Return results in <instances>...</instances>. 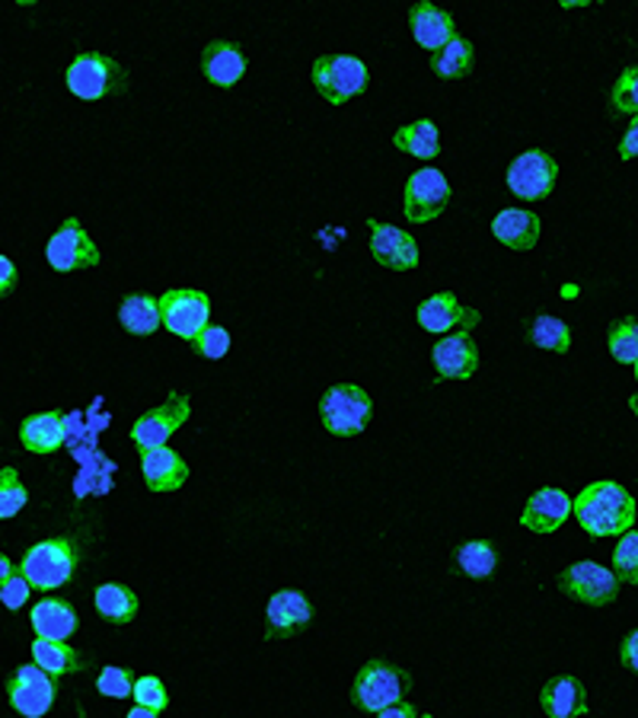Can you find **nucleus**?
I'll list each match as a JSON object with an SVG mask.
<instances>
[{
    "mask_svg": "<svg viewBox=\"0 0 638 718\" xmlns=\"http://www.w3.org/2000/svg\"><path fill=\"white\" fill-rule=\"evenodd\" d=\"M629 409H632V412H636V416H638V393L632 399H629Z\"/></svg>",
    "mask_w": 638,
    "mask_h": 718,
    "instance_id": "obj_47",
    "label": "nucleus"
},
{
    "mask_svg": "<svg viewBox=\"0 0 638 718\" xmlns=\"http://www.w3.org/2000/svg\"><path fill=\"white\" fill-rule=\"evenodd\" d=\"M23 575L29 578L32 588L39 591H58L71 581V575L77 569V549L74 540L68 537H51L36 544L23 559Z\"/></svg>",
    "mask_w": 638,
    "mask_h": 718,
    "instance_id": "obj_5",
    "label": "nucleus"
},
{
    "mask_svg": "<svg viewBox=\"0 0 638 718\" xmlns=\"http://www.w3.org/2000/svg\"><path fill=\"white\" fill-rule=\"evenodd\" d=\"M49 266L54 272H80V269H97L99 266V249L90 240V233L80 227L77 218H68L54 230V237L46 247Z\"/></svg>",
    "mask_w": 638,
    "mask_h": 718,
    "instance_id": "obj_12",
    "label": "nucleus"
},
{
    "mask_svg": "<svg viewBox=\"0 0 638 718\" xmlns=\"http://www.w3.org/2000/svg\"><path fill=\"white\" fill-rule=\"evenodd\" d=\"M13 562H10V559H7V556H3V552H0V585H3V581H7V578H10V575H13Z\"/></svg>",
    "mask_w": 638,
    "mask_h": 718,
    "instance_id": "obj_45",
    "label": "nucleus"
},
{
    "mask_svg": "<svg viewBox=\"0 0 638 718\" xmlns=\"http://www.w3.org/2000/svg\"><path fill=\"white\" fill-rule=\"evenodd\" d=\"M614 566L619 581L638 585V530H629V533L619 537V544L614 549Z\"/></svg>",
    "mask_w": 638,
    "mask_h": 718,
    "instance_id": "obj_35",
    "label": "nucleus"
},
{
    "mask_svg": "<svg viewBox=\"0 0 638 718\" xmlns=\"http://www.w3.org/2000/svg\"><path fill=\"white\" fill-rule=\"evenodd\" d=\"M64 80L77 100H106V97H122L128 90V71L116 58H106L99 51L77 54Z\"/></svg>",
    "mask_w": 638,
    "mask_h": 718,
    "instance_id": "obj_3",
    "label": "nucleus"
},
{
    "mask_svg": "<svg viewBox=\"0 0 638 718\" xmlns=\"http://www.w3.org/2000/svg\"><path fill=\"white\" fill-rule=\"evenodd\" d=\"M472 68H476V49L463 36H457L450 46L431 54V71L443 80H460V77L472 74Z\"/></svg>",
    "mask_w": 638,
    "mask_h": 718,
    "instance_id": "obj_30",
    "label": "nucleus"
},
{
    "mask_svg": "<svg viewBox=\"0 0 638 718\" xmlns=\"http://www.w3.org/2000/svg\"><path fill=\"white\" fill-rule=\"evenodd\" d=\"M17 281H20V272H17V266H13V259L0 256V298L10 295V291L17 288Z\"/></svg>",
    "mask_w": 638,
    "mask_h": 718,
    "instance_id": "obj_41",
    "label": "nucleus"
},
{
    "mask_svg": "<svg viewBox=\"0 0 638 718\" xmlns=\"http://www.w3.org/2000/svg\"><path fill=\"white\" fill-rule=\"evenodd\" d=\"M568 515H571V498L562 489H540L524 505L520 523L534 533H552L568 520Z\"/></svg>",
    "mask_w": 638,
    "mask_h": 718,
    "instance_id": "obj_21",
    "label": "nucleus"
},
{
    "mask_svg": "<svg viewBox=\"0 0 638 718\" xmlns=\"http://www.w3.org/2000/svg\"><path fill=\"white\" fill-rule=\"evenodd\" d=\"M29 591H32L29 578L23 575V569H17L0 585V604H3L7 610H20L26 600H29Z\"/></svg>",
    "mask_w": 638,
    "mask_h": 718,
    "instance_id": "obj_40",
    "label": "nucleus"
},
{
    "mask_svg": "<svg viewBox=\"0 0 638 718\" xmlns=\"http://www.w3.org/2000/svg\"><path fill=\"white\" fill-rule=\"evenodd\" d=\"M119 322H122L131 336H141V339L153 336L163 326V320H160V303H157V298H150V295H131L119 307Z\"/></svg>",
    "mask_w": 638,
    "mask_h": 718,
    "instance_id": "obj_28",
    "label": "nucleus"
},
{
    "mask_svg": "<svg viewBox=\"0 0 638 718\" xmlns=\"http://www.w3.org/2000/svg\"><path fill=\"white\" fill-rule=\"evenodd\" d=\"M32 629L39 639H49V642H64L71 639L77 629V610L61 600V597H42L36 607H32Z\"/></svg>",
    "mask_w": 638,
    "mask_h": 718,
    "instance_id": "obj_23",
    "label": "nucleus"
},
{
    "mask_svg": "<svg viewBox=\"0 0 638 718\" xmlns=\"http://www.w3.org/2000/svg\"><path fill=\"white\" fill-rule=\"evenodd\" d=\"M619 157L622 160H636L638 157V116L629 124V131H626V138L619 141Z\"/></svg>",
    "mask_w": 638,
    "mask_h": 718,
    "instance_id": "obj_42",
    "label": "nucleus"
},
{
    "mask_svg": "<svg viewBox=\"0 0 638 718\" xmlns=\"http://www.w3.org/2000/svg\"><path fill=\"white\" fill-rule=\"evenodd\" d=\"M7 699L23 718H42L54 702V680L39 665H20L7 680Z\"/></svg>",
    "mask_w": 638,
    "mask_h": 718,
    "instance_id": "obj_13",
    "label": "nucleus"
},
{
    "mask_svg": "<svg viewBox=\"0 0 638 718\" xmlns=\"http://www.w3.org/2000/svg\"><path fill=\"white\" fill-rule=\"evenodd\" d=\"M636 380H638V361H636Z\"/></svg>",
    "mask_w": 638,
    "mask_h": 718,
    "instance_id": "obj_48",
    "label": "nucleus"
},
{
    "mask_svg": "<svg viewBox=\"0 0 638 718\" xmlns=\"http://www.w3.org/2000/svg\"><path fill=\"white\" fill-rule=\"evenodd\" d=\"M409 26H412V39L428 51H441L443 46H450L457 39L453 17L441 7L428 3V0H421L409 10Z\"/></svg>",
    "mask_w": 638,
    "mask_h": 718,
    "instance_id": "obj_19",
    "label": "nucleus"
},
{
    "mask_svg": "<svg viewBox=\"0 0 638 718\" xmlns=\"http://www.w3.org/2000/svg\"><path fill=\"white\" fill-rule=\"evenodd\" d=\"M377 718H418L416 706L412 702H396V706H390V709H383V712H377Z\"/></svg>",
    "mask_w": 638,
    "mask_h": 718,
    "instance_id": "obj_44",
    "label": "nucleus"
},
{
    "mask_svg": "<svg viewBox=\"0 0 638 718\" xmlns=\"http://www.w3.org/2000/svg\"><path fill=\"white\" fill-rule=\"evenodd\" d=\"M310 617H313L310 600L295 588H281L269 597V607H266V639L271 642L295 639L297 632L307 629Z\"/></svg>",
    "mask_w": 638,
    "mask_h": 718,
    "instance_id": "obj_16",
    "label": "nucleus"
},
{
    "mask_svg": "<svg viewBox=\"0 0 638 718\" xmlns=\"http://www.w3.org/2000/svg\"><path fill=\"white\" fill-rule=\"evenodd\" d=\"M141 476L150 492H176L189 479V463L170 447H157L141 457Z\"/></svg>",
    "mask_w": 638,
    "mask_h": 718,
    "instance_id": "obj_20",
    "label": "nucleus"
},
{
    "mask_svg": "<svg viewBox=\"0 0 638 718\" xmlns=\"http://www.w3.org/2000/svg\"><path fill=\"white\" fill-rule=\"evenodd\" d=\"M26 501H29V492H26L20 472L13 467H3L0 470V520L17 518L26 508Z\"/></svg>",
    "mask_w": 638,
    "mask_h": 718,
    "instance_id": "obj_34",
    "label": "nucleus"
},
{
    "mask_svg": "<svg viewBox=\"0 0 638 718\" xmlns=\"http://www.w3.org/2000/svg\"><path fill=\"white\" fill-rule=\"evenodd\" d=\"M491 233L498 243H505L508 249L527 252L537 247L540 240V218L527 208H508L491 221Z\"/></svg>",
    "mask_w": 638,
    "mask_h": 718,
    "instance_id": "obj_24",
    "label": "nucleus"
},
{
    "mask_svg": "<svg viewBox=\"0 0 638 718\" xmlns=\"http://www.w3.org/2000/svg\"><path fill=\"white\" fill-rule=\"evenodd\" d=\"M396 150L418 157V160H435L441 153V131L431 119H418L412 124H402L393 134Z\"/></svg>",
    "mask_w": 638,
    "mask_h": 718,
    "instance_id": "obj_26",
    "label": "nucleus"
},
{
    "mask_svg": "<svg viewBox=\"0 0 638 718\" xmlns=\"http://www.w3.org/2000/svg\"><path fill=\"white\" fill-rule=\"evenodd\" d=\"M20 441L29 453H54L64 445V412H42L29 416L20 425Z\"/></svg>",
    "mask_w": 638,
    "mask_h": 718,
    "instance_id": "obj_25",
    "label": "nucleus"
},
{
    "mask_svg": "<svg viewBox=\"0 0 638 718\" xmlns=\"http://www.w3.org/2000/svg\"><path fill=\"white\" fill-rule=\"evenodd\" d=\"M246 68H249L246 51L230 39H215L201 51V74L221 90H230L237 80H243Z\"/></svg>",
    "mask_w": 638,
    "mask_h": 718,
    "instance_id": "obj_18",
    "label": "nucleus"
},
{
    "mask_svg": "<svg viewBox=\"0 0 638 718\" xmlns=\"http://www.w3.org/2000/svg\"><path fill=\"white\" fill-rule=\"evenodd\" d=\"M412 690V677L409 670L396 668L393 661H383V658H373L365 668L358 670L355 684H351V702L361 709V712H383L396 702H402L406 694Z\"/></svg>",
    "mask_w": 638,
    "mask_h": 718,
    "instance_id": "obj_2",
    "label": "nucleus"
},
{
    "mask_svg": "<svg viewBox=\"0 0 638 718\" xmlns=\"http://www.w3.org/2000/svg\"><path fill=\"white\" fill-rule=\"evenodd\" d=\"M416 320L431 336H453V332H472L482 317H479V310L463 307L453 291H441V295L418 303Z\"/></svg>",
    "mask_w": 638,
    "mask_h": 718,
    "instance_id": "obj_14",
    "label": "nucleus"
},
{
    "mask_svg": "<svg viewBox=\"0 0 638 718\" xmlns=\"http://www.w3.org/2000/svg\"><path fill=\"white\" fill-rule=\"evenodd\" d=\"M540 706L549 718H581L588 712V690L578 677H552L542 684Z\"/></svg>",
    "mask_w": 638,
    "mask_h": 718,
    "instance_id": "obj_22",
    "label": "nucleus"
},
{
    "mask_svg": "<svg viewBox=\"0 0 638 718\" xmlns=\"http://www.w3.org/2000/svg\"><path fill=\"white\" fill-rule=\"evenodd\" d=\"M530 339H534V346L537 348L565 355L568 346H571V329H568V322H562L559 317L542 313V317H537L534 326H530Z\"/></svg>",
    "mask_w": 638,
    "mask_h": 718,
    "instance_id": "obj_31",
    "label": "nucleus"
},
{
    "mask_svg": "<svg viewBox=\"0 0 638 718\" xmlns=\"http://www.w3.org/2000/svg\"><path fill=\"white\" fill-rule=\"evenodd\" d=\"M457 566L469 578H489L498 566V552H495V546L482 544V540H469L457 552Z\"/></svg>",
    "mask_w": 638,
    "mask_h": 718,
    "instance_id": "obj_32",
    "label": "nucleus"
},
{
    "mask_svg": "<svg viewBox=\"0 0 638 718\" xmlns=\"http://www.w3.org/2000/svg\"><path fill=\"white\" fill-rule=\"evenodd\" d=\"M556 179H559V163L546 150H524L508 167V189L524 201L546 199L556 189Z\"/></svg>",
    "mask_w": 638,
    "mask_h": 718,
    "instance_id": "obj_11",
    "label": "nucleus"
},
{
    "mask_svg": "<svg viewBox=\"0 0 638 718\" xmlns=\"http://www.w3.org/2000/svg\"><path fill=\"white\" fill-rule=\"evenodd\" d=\"M313 87L332 106H345L368 87V64L355 54H322L313 64Z\"/></svg>",
    "mask_w": 638,
    "mask_h": 718,
    "instance_id": "obj_6",
    "label": "nucleus"
},
{
    "mask_svg": "<svg viewBox=\"0 0 638 718\" xmlns=\"http://www.w3.org/2000/svg\"><path fill=\"white\" fill-rule=\"evenodd\" d=\"M131 696H134V702H138V706L153 709V712H163V709L170 706V694H167V687H163V680H160V677H138Z\"/></svg>",
    "mask_w": 638,
    "mask_h": 718,
    "instance_id": "obj_37",
    "label": "nucleus"
},
{
    "mask_svg": "<svg viewBox=\"0 0 638 718\" xmlns=\"http://www.w3.org/2000/svg\"><path fill=\"white\" fill-rule=\"evenodd\" d=\"M559 591L571 600L588 604V607H607L619 595V578H616V571L585 559V562L568 566L559 575Z\"/></svg>",
    "mask_w": 638,
    "mask_h": 718,
    "instance_id": "obj_9",
    "label": "nucleus"
},
{
    "mask_svg": "<svg viewBox=\"0 0 638 718\" xmlns=\"http://www.w3.org/2000/svg\"><path fill=\"white\" fill-rule=\"evenodd\" d=\"M575 520L581 530L604 540V537H622L636 523V498L629 496L619 482H590L581 496L571 501Z\"/></svg>",
    "mask_w": 638,
    "mask_h": 718,
    "instance_id": "obj_1",
    "label": "nucleus"
},
{
    "mask_svg": "<svg viewBox=\"0 0 638 718\" xmlns=\"http://www.w3.org/2000/svg\"><path fill=\"white\" fill-rule=\"evenodd\" d=\"M368 230L370 252L383 269H393V272H412L416 269L421 256H418V243L412 233L383 221H368Z\"/></svg>",
    "mask_w": 638,
    "mask_h": 718,
    "instance_id": "obj_15",
    "label": "nucleus"
},
{
    "mask_svg": "<svg viewBox=\"0 0 638 718\" xmlns=\"http://www.w3.org/2000/svg\"><path fill=\"white\" fill-rule=\"evenodd\" d=\"M138 610H141V600H138V595L128 585L109 581V585H99L97 588V614L106 622L124 626V622H131V619L138 617Z\"/></svg>",
    "mask_w": 638,
    "mask_h": 718,
    "instance_id": "obj_27",
    "label": "nucleus"
},
{
    "mask_svg": "<svg viewBox=\"0 0 638 718\" xmlns=\"http://www.w3.org/2000/svg\"><path fill=\"white\" fill-rule=\"evenodd\" d=\"M373 419V399L355 383H336L319 399V421L336 438L361 435Z\"/></svg>",
    "mask_w": 638,
    "mask_h": 718,
    "instance_id": "obj_4",
    "label": "nucleus"
},
{
    "mask_svg": "<svg viewBox=\"0 0 638 718\" xmlns=\"http://www.w3.org/2000/svg\"><path fill=\"white\" fill-rule=\"evenodd\" d=\"M189 416H192V402H189V397L179 393V390H172V393H167V402H160L157 409H150V412H144L141 419L134 421L131 441H134V447H138L141 453L157 450V447H167V441L186 425Z\"/></svg>",
    "mask_w": 638,
    "mask_h": 718,
    "instance_id": "obj_8",
    "label": "nucleus"
},
{
    "mask_svg": "<svg viewBox=\"0 0 638 718\" xmlns=\"http://www.w3.org/2000/svg\"><path fill=\"white\" fill-rule=\"evenodd\" d=\"M610 102H614V109L619 116H638V64L632 68H626L619 80L614 83V90H610Z\"/></svg>",
    "mask_w": 638,
    "mask_h": 718,
    "instance_id": "obj_36",
    "label": "nucleus"
},
{
    "mask_svg": "<svg viewBox=\"0 0 638 718\" xmlns=\"http://www.w3.org/2000/svg\"><path fill=\"white\" fill-rule=\"evenodd\" d=\"M607 346L619 365H636L638 361V320L626 317V320H616L607 332Z\"/></svg>",
    "mask_w": 638,
    "mask_h": 718,
    "instance_id": "obj_33",
    "label": "nucleus"
},
{
    "mask_svg": "<svg viewBox=\"0 0 638 718\" xmlns=\"http://www.w3.org/2000/svg\"><path fill=\"white\" fill-rule=\"evenodd\" d=\"M619 658H622V665H626V668L638 670V629L636 632H629V636L622 639Z\"/></svg>",
    "mask_w": 638,
    "mask_h": 718,
    "instance_id": "obj_43",
    "label": "nucleus"
},
{
    "mask_svg": "<svg viewBox=\"0 0 638 718\" xmlns=\"http://www.w3.org/2000/svg\"><path fill=\"white\" fill-rule=\"evenodd\" d=\"M431 361L441 380H469L479 371V348L472 342V332L443 336L431 351Z\"/></svg>",
    "mask_w": 638,
    "mask_h": 718,
    "instance_id": "obj_17",
    "label": "nucleus"
},
{
    "mask_svg": "<svg viewBox=\"0 0 638 718\" xmlns=\"http://www.w3.org/2000/svg\"><path fill=\"white\" fill-rule=\"evenodd\" d=\"M196 351L201 355V358H211V361H218V358H223L227 355V348H230V332L223 329V326H208L201 336H198L196 342Z\"/></svg>",
    "mask_w": 638,
    "mask_h": 718,
    "instance_id": "obj_39",
    "label": "nucleus"
},
{
    "mask_svg": "<svg viewBox=\"0 0 638 718\" xmlns=\"http://www.w3.org/2000/svg\"><path fill=\"white\" fill-rule=\"evenodd\" d=\"M124 718H160V712H153V709H144V706H134L131 712Z\"/></svg>",
    "mask_w": 638,
    "mask_h": 718,
    "instance_id": "obj_46",
    "label": "nucleus"
},
{
    "mask_svg": "<svg viewBox=\"0 0 638 718\" xmlns=\"http://www.w3.org/2000/svg\"><path fill=\"white\" fill-rule=\"evenodd\" d=\"M421 718H431V716H421Z\"/></svg>",
    "mask_w": 638,
    "mask_h": 718,
    "instance_id": "obj_49",
    "label": "nucleus"
},
{
    "mask_svg": "<svg viewBox=\"0 0 638 718\" xmlns=\"http://www.w3.org/2000/svg\"><path fill=\"white\" fill-rule=\"evenodd\" d=\"M97 690L102 696H109V699H124V696H131V690H134V677L124 668L109 665V668H102V674H99Z\"/></svg>",
    "mask_w": 638,
    "mask_h": 718,
    "instance_id": "obj_38",
    "label": "nucleus"
},
{
    "mask_svg": "<svg viewBox=\"0 0 638 718\" xmlns=\"http://www.w3.org/2000/svg\"><path fill=\"white\" fill-rule=\"evenodd\" d=\"M160 303V320L170 329L172 336L196 342L198 336L211 326V300L205 291L196 288H170L163 298H157Z\"/></svg>",
    "mask_w": 638,
    "mask_h": 718,
    "instance_id": "obj_7",
    "label": "nucleus"
},
{
    "mask_svg": "<svg viewBox=\"0 0 638 718\" xmlns=\"http://www.w3.org/2000/svg\"><path fill=\"white\" fill-rule=\"evenodd\" d=\"M450 182L441 170L435 167H425L418 173L409 176L406 182V196H402V205H406V218L412 223H428L435 218H441L450 205Z\"/></svg>",
    "mask_w": 638,
    "mask_h": 718,
    "instance_id": "obj_10",
    "label": "nucleus"
},
{
    "mask_svg": "<svg viewBox=\"0 0 638 718\" xmlns=\"http://www.w3.org/2000/svg\"><path fill=\"white\" fill-rule=\"evenodd\" d=\"M32 658H36V665L51 674V677H58V674H77V670L87 668V661H83V655L71 648L68 642H49V639H39L36 636V642H32Z\"/></svg>",
    "mask_w": 638,
    "mask_h": 718,
    "instance_id": "obj_29",
    "label": "nucleus"
}]
</instances>
